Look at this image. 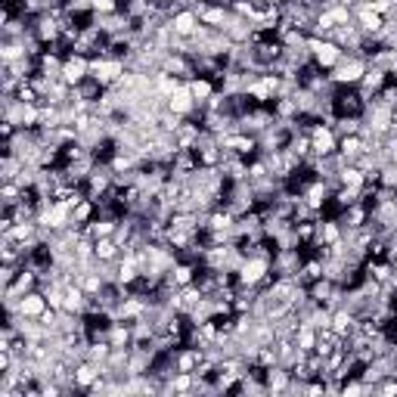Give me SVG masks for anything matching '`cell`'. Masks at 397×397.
<instances>
[{"label":"cell","mask_w":397,"mask_h":397,"mask_svg":"<svg viewBox=\"0 0 397 397\" xmlns=\"http://www.w3.org/2000/svg\"><path fill=\"white\" fill-rule=\"evenodd\" d=\"M50 304H47V295L41 292V289H35V292H28V295H22L19 298V314L22 316H31V320H37V316L44 314V310H47Z\"/></svg>","instance_id":"10"},{"label":"cell","mask_w":397,"mask_h":397,"mask_svg":"<svg viewBox=\"0 0 397 397\" xmlns=\"http://www.w3.org/2000/svg\"><path fill=\"white\" fill-rule=\"evenodd\" d=\"M59 78H62L65 84H71V87H78L84 78H90V56H81V53H69V56H65V62H62V71H59Z\"/></svg>","instance_id":"5"},{"label":"cell","mask_w":397,"mask_h":397,"mask_svg":"<svg viewBox=\"0 0 397 397\" xmlns=\"http://www.w3.org/2000/svg\"><path fill=\"white\" fill-rule=\"evenodd\" d=\"M270 267H273V261H270V257H257V255L246 257V261H242V267L236 270V276H239V289H257L264 276L270 273Z\"/></svg>","instance_id":"3"},{"label":"cell","mask_w":397,"mask_h":397,"mask_svg":"<svg viewBox=\"0 0 397 397\" xmlns=\"http://www.w3.org/2000/svg\"><path fill=\"white\" fill-rule=\"evenodd\" d=\"M394 121H397V103H394Z\"/></svg>","instance_id":"22"},{"label":"cell","mask_w":397,"mask_h":397,"mask_svg":"<svg viewBox=\"0 0 397 397\" xmlns=\"http://www.w3.org/2000/svg\"><path fill=\"white\" fill-rule=\"evenodd\" d=\"M96 211L99 208H96L94 198H84V202H78L75 208H71V223H81V227H84V223H90L96 217Z\"/></svg>","instance_id":"17"},{"label":"cell","mask_w":397,"mask_h":397,"mask_svg":"<svg viewBox=\"0 0 397 397\" xmlns=\"http://www.w3.org/2000/svg\"><path fill=\"white\" fill-rule=\"evenodd\" d=\"M196 109H198V103H196V96L189 94V84H180V87L168 96V112H177V115L189 118Z\"/></svg>","instance_id":"9"},{"label":"cell","mask_w":397,"mask_h":397,"mask_svg":"<svg viewBox=\"0 0 397 397\" xmlns=\"http://www.w3.org/2000/svg\"><path fill=\"white\" fill-rule=\"evenodd\" d=\"M118 257H121V246L115 242V236H103V239H96V261L115 264Z\"/></svg>","instance_id":"16"},{"label":"cell","mask_w":397,"mask_h":397,"mask_svg":"<svg viewBox=\"0 0 397 397\" xmlns=\"http://www.w3.org/2000/svg\"><path fill=\"white\" fill-rule=\"evenodd\" d=\"M366 96L360 87H335L332 94V115L335 118H363L366 115Z\"/></svg>","instance_id":"1"},{"label":"cell","mask_w":397,"mask_h":397,"mask_svg":"<svg viewBox=\"0 0 397 397\" xmlns=\"http://www.w3.org/2000/svg\"><path fill=\"white\" fill-rule=\"evenodd\" d=\"M22 193H25V189L19 187L16 180H10V183H3V187H0V198H3L6 208H12L16 202H22Z\"/></svg>","instance_id":"20"},{"label":"cell","mask_w":397,"mask_h":397,"mask_svg":"<svg viewBox=\"0 0 397 397\" xmlns=\"http://www.w3.org/2000/svg\"><path fill=\"white\" fill-rule=\"evenodd\" d=\"M289 388H292V373H289V366L267 369V394H289Z\"/></svg>","instance_id":"12"},{"label":"cell","mask_w":397,"mask_h":397,"mask_svg":"<svg viewBox=\"0 0 397 397\" xmlns=\"http://www.w3.org/2000/svg\"><path fill=\"white\" fill-rule=\"evenodd\" d=\"M99 375H103V366L87 360V357L81 363H75V394H87V388L94 385Z\"/></svg>","instance_id":"7"},{"label":"cell","mask_w":397,"mask_h":397,"mask_svg":"<svg viewBox=\"0 0 397 397\" xmlns=\"http://www.w3.org/2000/svg\"><path fill=\"white\" fill-rule=\"evenodd\" d=\"M187 84H189V94L196 96V103H198V105H202V103H208V99L217 94L214 81H211L208 75H196L193 81H187Z\"/></svg>","instance_id":"15"},{"label":"cell","mask_w":397,"mask_h":397,"mask_svg":"<svg viewBox=\"0 0 397 397\" xmlns=\"http://www.w3.org/2000/svg\"><path fill=\"white\" fill-rule=\"evenodd\" d=\"M332 329L341 335V339H348V335L357 329V314H354V310H348L345 304H341V307H335L332 310Z\"/></svg>","instance_id":"13"},{"label":"cell","mask_w":397,"mask_h":397,"mask_svg":"<svg viewBox=\"0 0 397 397\" xmlns=\"http://www.w3.org/2000/svg\"><path fill=\"white\" fill-rule=\"evenodd\" d=\"M128 71V65L121 59H109V56H94L90 59V78H96L103 87H115L118 78Z\"/></svg>","instance_id":"4"},{"label":"cell","mask_w":397,"mask_h":397,"mask_svg":"<svg viewBox=\"0 0 397 397\" xmlns=\"http://www.w3.org/2000/svg\"><path fill=\"white\" fill-rule=\"evenodd\" d=\"M363 152H369L366 140H363V134H348V137H339V155L345 158V162H357V158H360Z\"/></svg>","instance_id":"11"},{"label":"cell","mask_w":397,"mask_h":397,"mask_svg":"<svg viewBox=\"0 0 397 397\" xmlns=\"http://www.w3.org/2000/svg\"><path fill=\"white\" fill-rule=\"evenodd\" d=\"M198 25H202V22H198L193 6H183V10H177L174 16H171V28H174L177 37H193Z\"/></svg>","instance_id":"8"},{"label":"cell","mask_w":397,"mask_h":397,"mask_svg":"<svg viewBox=\"0 0 397 397\" xmlns=\"http://www.w3.org/2000/svg\"><path fill=\"white\" fill-rule=\"evenodd\" d=\"M295 345L301 348V350H314L316 348V329L307 326V323H301V326H298V332H295Z\"/></svg>","instance_id":"18"},{"label":"cell","mask_w":397,"mask_h":397,"mask_svg":"<svg viewBox=\"0 0 397 397\" xmlns=\"http://www.w3.org/2000/svg\"><path fill=\"white\" fill-rule=\"evenodd\" d=\"M196 373H174L164 382V394H196Z\"/></svg>","instance_id":"14"},{"label":"cell","mask_w":397,"mask_h":397,"mask_svg":"<svg viewBox=\"0 0 397 397\" xmlns=\"http://www.w3.org/2000/svg\"><path fill=\"white\" fill-rule=\"evenodd\" d=\"M310 146H314V158L332 155V152H339V134L329 124H316L310 130Z\"/></svg>","instance_id":"6"},{"label":"cell","mask_w":397,"mask_h":397,"mask_svg":"<svg viewBox=\"0 0 397 397\" xmlns=\"http://www.w3.org/2000/svg\"><path fill=\"white\" fill-rule=\"evenodd\" d=\"M332 130L339 137H348V134H360L363 130V118H335Z\"/></svg>","instance_id":"19"},{"label":"cell","mask_w":397,"mask_h":397,"mask_svg":"<svg viewBox=\"0 0 397 397\" xmlns=\"http://www.w3.org/2000/svg\"><path fill=\"white\" fill-rule=\"evenodd\" d=\"M373 394H382V397H391V394H397V375H394V373L382 375V379L373 385Z\"/></svg>","instance_id":"21"},{"label":"cell","mask_w":397,"mask_h":397,"mask_svg":"<svg viewBox=\"0 0 397 397\" xmlns=\"http://www.w3.org/2000/svg\"><path fill=\"white\" fill-rule=\"evenodd\" d=\"M366 59H360V56H341V62L335 65L332 71H329V78H332V84L335 87H357V84L363 81V75H366Z\"/></svg>","instance_id":"2"}]
</instances>
